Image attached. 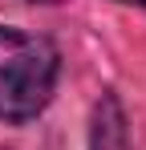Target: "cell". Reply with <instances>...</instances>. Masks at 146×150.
Returning <instances> with one entry per match:
<instances>
[{
  "label": "cell",
  "mask_w": 146,
  "mask_h": 150,
  "mask_svg": "<svg viewBox=\"0 0 146 150\" xmlns=\"http://www.w3.org/2000/svg\"><path fill=\"white\" fill-rule=\"evenodd\" d=\"M57 73L61 57L53 41L16 25H0V122H33L53 101Z\"/></svg>",
  "instance_id": "obj_1"
},
{
  "label": "cell",
  "mask_w": 146,
  "mask_h": 150,
  "mask_svg": "<svg viewBox=\"0 0 146 150\" xmlns=\"http://www.w3.org/2000/svg\"><path fill=\"white\" fill-rule=\"evenodd\" d=\"M89 150H134L130 146V126H126V110L114 89H106L94 105L89 118Z\"/></svg>",
  "instance_id": "obj_2"
},
{
  "label": "cell",
  "mask_w": 146,
  "mask_h": 150,
  "mask_svg": "<svg viewBox=\"0 0 146 150\" xmlns=\"http://www.w3.org/2000/svg\"><path fill=\"white\" fill-rule=\"evenodd\" d=\"M118 4H134V8H146V0H118Z\"/></svg>",
  "instance_id": "obj_3"
},
{
  "label": "cell",
  "mask_w": 146,
  "mask_h": 150,
  "mask_svg": "<svg viewBox=\"0 0 146 150\" xmlns=\"http://www.w3.org/2000/svg\"><path fill=\"white\" fill-rule=\"evenodd\" d=\"M41 4H53V0H41Z\"/></svg>",
  "instance_id": "obj_4"
},
{
  "label": "cell",
  "mask_w": 146,
  "mask_h": 150,
  "mask_svg": "<svg viewBox=\"0 0 146 150\" xmlns=\"http://www.w3.org/2000/svg\"><path fill=\"white\" fill-rule=\"evenodd\" d=\"M0 150H4V146H0Z\"/></svg>",
  "instance_id": "obj_5"
}]
</instances>
